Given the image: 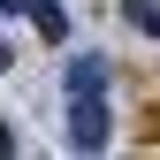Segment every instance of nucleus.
Masks as SVG:
<instances>
[{"mask_svg":"<svg viewBox=\"0 0 160 160\" xmlns=\"http://www.w3.org/2000/svg\"><path fill=\"white\" fill-rule=\"evenodd\" d=\"M107 137H114L107 99H99V92H69V145L76 152H107Z\"/></svg>","mask_w":160,"mask_h":160,"instance_id":"obj_1","label":"nucleus"},{"mask_svg":"<svg viewBox=\"0 0 160 160\" xmlns=\"http://www.w3.org/2000/svg\"><path fill=\"white\" fill-rule=\"evenodd\" d=\"M69 92H107V61L99 53H76L69 61Z\"/></svg>","mask_w":160,"mask_h":160,"instance_id":"obj_2","label":"nucleus"},{"mask_svg":"<svg viewBox=\"0 0 160 160\" xmlns=\"http://www.w3.org/2000/svg\"><path fill=\"white\" fill-rule=\"evenodd\" d=\"M31 23H38V38H53V46H61V31H69V15L53 8V0H31Z\"/></svg>","mask_w":160,"mask_h":160,"instance_id":"obj_3","label":"nucleus"},{"mask_svg":"<svg viewBox=\"0 0 160 160\" xmlns=\"http://www.w3.org/2000/svg\"><path fill=\"white\" fill-rule=\"evenodd\" d=\"M122 15H130L145 38H160V0H122Z\"/></svg>","mask_w":160,"mask_h":160,"instance_id":"obj_4","label":"nucleus"},{"mask_svg":"<svg viewBox=\"0 0 160 160\" xmlns=\"http://www.w3.org/2000/svg\"><path fill=\"white\" fill-rule=\"evenodd\" d=\"M15 69V46H8V31H0V76H8Z\"/></svg>","mask_w":160,"mask_h":160,"instance_id":"obj_5","label":"nucleus"},{"mask_svg":"<svg viewBox=\"0 0 160 160\" xmlns=\"http://www.w3.org/2000/svg\"><path fill=\"white\" fill-rule=\"evenodd\" d=\"M0 152H15V130H8V122H0Z\"/></svg>","mask_w":160,"mask_h":160,"instance_id":"obj_6","label":"nucleus"}]
</instances>
